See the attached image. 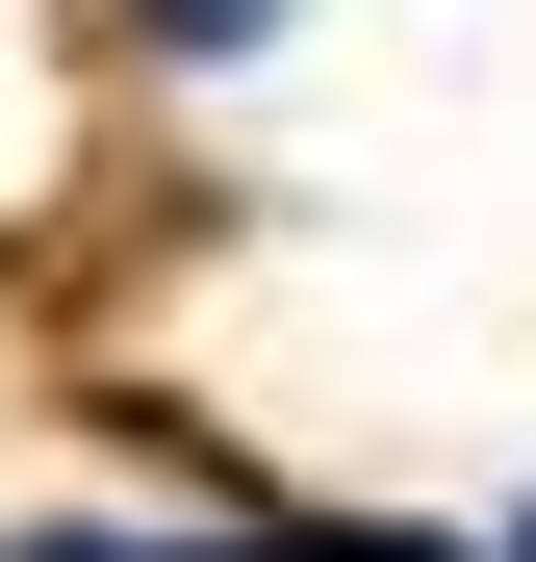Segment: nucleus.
<instances>
[{
    "mask_svg": "<svg viewBox=\"0 0 536 562\" xmlns=\"http://www.w3.org/2000/svg\"><path fill=\"white\" fill-rule=\"evenodd\" d=\"M26 562H179V537H26Z\"/></svg>",
    "mask_w": 536,
    "mask_h": 562,
    "instance_id": "nucleus-1",
    "label": "nucleus"
},
{
    "mask_svg": "<svg viewBox=\"0 0 536 562\" xmlns=\"http://www.w3.org/2000/svg\"><path fill=\"white\" fill-rule=\"evenodd\" d=\"M282 562H434V537H282Z\"/></svg>",
    "mask_w": 536,
    "mask_h": 562,
    "instance_id": "nucleus-2",
    "label": "nucleus"
}]
</instances>
